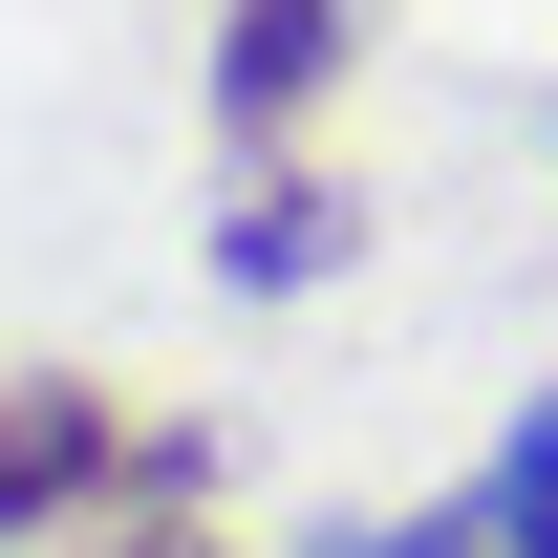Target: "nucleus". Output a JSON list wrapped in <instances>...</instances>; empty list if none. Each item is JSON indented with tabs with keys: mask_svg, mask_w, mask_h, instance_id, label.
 Segmentation results:
<instances>
[{
	"mask_svg": "<svg viewBox=\"0 0 558 558\" xmlns=\"http://www.w3.org/2000/svg\"><path fill=\"white\" fill-rule=\"evenodd\" d=\"M344 558H494V537H344Z\"/></svg>",
	"mask_w": 558,
	"mask_h": 558,
	"instance_id": "39448f33",
	"label": "nucleus"
},
{
	"mask_svg": "<svg viewBox=\"0 0 558 558\" xmlns=\"http://www.w3.org/2000/svg\"><path fill=\"white\" fill-rule=\"evenodd\" d=\"M150 558H194V537H150Z\"/></svg>",
	"mask_w": 558,
	"mask_h": 558,
	"instance_id": "423d86ee",
	"label": "nucleus"
},
{
	"mask_svg": "<svg viewBox=\"0 0 558 558\" xmlns=\"http://www.w3.org/2000/svg\"><path fill=\"white\" fill-rule=\"evenodd\" d=\"M130 473H194L172 429H130L108 387H0V537H44V515H86V494Z\"/></svg>",
	"mask_w": 558,
	"mask_h": 558,
	"instance_id": "f257e3e1",
	"label": "nucleus"
},
{
	"mask_svg": "<svg viewBox=\"0 0 558 558\" xmlns=\"http://www.w3.org/2000/svg\"><path fill=\"white\" fill-rule=\"evenodd\" d=\"M344 236H365V215L323 194V172H258V215H236V279H258V301H301V279L344 258Z\"/></svg>",
	"mask_w": 558,
	"mask_h": 558,
	"instance_id": "7ed1b4c3",
	"label": "nucleus"
},
{
	"mask_svg": "<svg viewBox=\"0 0 558 558\" xmlns=\"http://www.w3.org/2000/svg\"><path fill=\"white\" fill-rule=\"evenodd\" d=\"M344 44H365V0H236V22H215V130L279 150L323 86H344Z\"/></svg>",
	"mask_w": 558,
	"mask_h": 558,
	"instance_id": "f03ea898",
	"label": "nucleus"
},
{
	"mask_svg": "<svg viewBox=\"0 0 558 558\" xmlns=\"http://www.w3.org/2000/svg\"><path fill=\"white\" fill-rule=\"evenodd\" d=\"M494 558H558V387L515 409V451H494V515H473Z\"/></svg>",
	"mask_w": 558,
	"mask_h": 558,
	"instance_id": "20e7f679",
	"label": "nucleus"
}]
</instances>
